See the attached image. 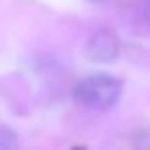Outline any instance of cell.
<instances>
[{
  "instance_id": "cell-1",
  "label": "cell",
  "mask_w": 150,
  "mask_h": 150,
  "mask_svg": "<svg viewBox=\"0 0 150 150\" xmlns=\"http://www.w3.org/2000/svg\"><path fill=\"white\" fill-rule=\"evenodd\" d=\"M72 97L76 103L95 109V111H107L115 107V103L121 97V82L111 74H91L82 80H78L72 88Z\"/></svg>"
},
{
  "instance_id": "cell-2",
  "label": "cell",
  "mask_w": 150,
  "mask_h": 150,
  "mask_svg": "<svg viewBox=\"0 0 150 150\" xmlns=\"http://www.w3.org/2000/svg\"><path fill=\"white\" fill-rule=\"evenodd\" d=\"M86 56L93 62L109 64L119 56V39L111 29H97L86 41Z\"/></svg>"
},
{
  "instance_id": "cell-3",
  "label": "cell",
  "mask_w": 150,
  "mask_h": 150,
  "mask_svg": "<svg viewBox=\"0 0 150 150\" xmlns=\"http://www.w3.org/2000/svg\"><path fill=\"white\" fill-rule=\"evenodd\" d=\"M11 146H17L13 132H8V129H2V127H0V148H11Z\"/></svg>"
},
{
  "instance_id": "cell-4",
  "label": "cell",
  "mask_w": 150,
  "mask_h": 150,
  "mask_svg": "<svg viewBox=\"0 0 150 150\" xmlns=\"http://www.w3.org/2000/svg\"><path fill=\"white\" fill-rule=\"evenodd\" d=\"M144 19H146V23L150 25V0H148V4L144 6Z\"/></svg>"
}]
</instances>
